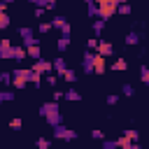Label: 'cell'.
Here are the masks:
<instances>
[{
	"label": "cell",
	"instance_id": "6da1fadb",
	"mask_svg": "<svg viewBox=\"0 0 149 149\" xmlns=\"http://www.w3.org/2000/svg\"><path fill=\"white\" fill-rule=\"evenodd\" d=\"M40 116L54 128L56 123H63V114L58 109V100H51V102H42L40 105Z\"/></svg>",
	"mask_w": 149,
	"mask_h": 149
},
{
	"label": "cell",
	"instance_id": "7a4b0ae2",
	"mask_svg": "<svg viewBox=\"0 0 149 149\" xmlns=\"http://www.w3.org/2000/svg\"><path fill=\"white\" fill-rule=\"evenodd\" d=\"M12 74H14V77H12V86H16V88H23V86L30 81L33 68H16Z\"/></svg>",
	"mask_w": 149,
	"mask_h": 149
},
{
	"label": "cell",
	"instance_id": "3957f363",
	"mask_svg": "<svg viewBox=\"0 0 149 149\" xmlns=\"http://www.w3.org/2000/svg\"><path fill=\"white\" fill-rule=\"evenodd\" d=\"M116 7H119V2H116V0H109V2H98V16L107 21L112 14H116Z\"/></svg>",
	"mask_w": 149,
	"mask_h": 149
},
{
	"label": "cell",
	"instance_id": "277c9868",
	"mask_svg": "<svg viewBox=\"0 0 149 149\" xmlns=\"http://www.w3.org/2000/svg\"><path fill=\"white\" fill-rule=\"evenodd\" d=\"M54 137L72 142V140H77V133H74V130H68V128H65L63 123H56V126H54Z\"/></svg>",
	"mask_w": 149,
	"mask_h": 149
},
{
	"label": "cell",
	"instance_id": "5b68a950",
	"mask_svg": "<svg viewBox=\"0 0 149 149\" xmlns=\"http://www.w3.org/2000/svg\"><path fill=\"white\" fill-rule=\"evenodd\" d=\"M93 58H95V51H84V56H81V70L86 72V74H93Z\"/></svg>",
	"mask_w": 149,
	"mask_h": 149
},
{
	"label": "cell",
	"instance_id": "8992f818",
	"mask_svg": "<svg viewBox=\"0 0 149 149\" xmlns=\"http://www.w3.org/2000/svg\"><path fill=\"white\" fill-rule=\"evenodd\" d=\"M51 26H54L61 35H70V23H68L63 16H54V19H51Z\"/></svg>",
	"mask_w": 149,
	"mask_h": 149
},
{
	"label": "cell",
	"instance_id": "52a82bcc",
	"mask_svg": "<svg viewBox=\"0 0 149 149\" xmlns=\"http://www.w3.org/2000/svg\"><path fill=\"white\" fill-rule=\"evenodd\" d=\"M33 70H35V72H40V74H47V72H51V70H54V63H51V61H47V58H37V61H35V65H33Z\"/></svg>",
	"mask_w": 149,
	"mask_h": 149
},
{
	"label": "cell",
	"instance_id": "ba28073f",
	"mask_svg": "<svg viewBox=\"0 0 149 149\" xmlns=\"http://www.w3.org/2000/svg\"><path fill=\"white\" fill-rule=\"evenodd\" d=\"M116 147H121V149H140V142L137 140H130L128 135H121L116 140Z\"/></svg>",
	"mask_w": 149,
	"mask_h": 149
},
{
	"label": "cell",
	"instance_id": "9c48e42d",
	"mask_svg": "<svg viewBox=\"0 0 149 149\" xmlns=\"http://www.w3.org/2000/svg\"><path fill=\"white\" fill-rule=\"evenodd\" d=\"M95 51H98L100 56H105V58H107V56H112V54H114V47H112V42H107V40H100Z\"/></svg>",
	"mask_w": 149,
	"mask_h": 149
},
{
	"label": "cell",
	"instance_id": "30bf717a",
	"mask_svg": "<svg viewBox=\"0 0 149 149\" xmlns=\"http://www.w3.org/2000/svg\"><path fill=\"white\" fill-rule=\"evenodd\" d=\"M107 70V63H105V56H100L98 51H95V58H93V72L95 74H102Z\"/></svg>",
	"mask_w": 149,
	"mask_h": 149
},
{
	"label": "cell",
	"instance_id": "8fae6325",
	"mask_svg": "<svg viewBox=\"0 0 149 149\" xmlns=\"http://www.w3.org/2000/svg\"><path fill=\"white\" fill-rule=\"evenodd\" d=\"M12 42L9 40H2L0 42V58H12Z\"/></svg>",
	"mask_w": 149,
	"mask_h": 149
},
{
	"label": "cell",
	"instance_id": "7c38bea8",
	"mask_svg": "<svg viewBox=\"0 0 149 149\" xmlns=\"http://www.w3.org/2000/svg\"><path fill=\"white\" fill-rule=\"evenodd\" d=\"M12 58H16V61L28 58V49L26 47H12Z\"/></svg>",
	"mask_w": 149,
	"mask_h": 149
},
{
	"label": "cell",
	"instance_id": "4fadbf2b",
	"mask_svg": "<svg viewBox=\"0 0 149 149\" xmlns=\"http://www.w3.org/2000/svg\"><path fill=\"white\" fill-rule=\"evenodd\" d=\"M51 63H54V72H56V74H63V72L68 70V65H65L63 56H56V61H51Z\"/></svg>",
	"mask_w": 149,
	"mask_h": 149
},
{
	"label": "cell",
	"instance_id": "5bb4252c",
	"mask_svg": "<svg viewBox=\"0 0 149 149\" xmlns=\"http://www.w3.org/2000/svg\"><path fill=\"white\" fill-rule=\"evenodd\" d=\"M102 30H105V19H95V21H93V35L100 37Z\"/></svg>",
	"mask_w": 149,
	"mask_h": 149
},
{
	"label": "cell",
	"instance_id": "9a60e30c",
	"mask_svg": "<svg viewBox=\"0 0 149 149\" xmlns=\"http://www.w3.org/2000/svg\"><path fill=\"white\" fill-rule=\"evenodd\" d=\"M68 47H70V35H61L58 42H56V49H58V51H65Z\"/></svg>",
	"mask_w": 149,
	"mask_h": 149
},
{
	"label": "cell",
	"instance_id": "2e32d148",
	"mask_svg": "<svg viewBox=\"0 0 149 149\" xmlns=\"http://www.w3.org/2000/svg\"><path fill=\"white\" fill-rule=\"evenodd\" d=\"M123 42H126L128 47H130V44H140V35H137L135 30H130V33H128V35L123 37Z\"/></svg>",
	"mask_w": 149,
	"mask_h": 149
},
{
	"label": "cell",
	"instance_id": "e0dca14e",
	"mask_svg": "<svg viewBox=\"0 0 149 149\" xmlns=\"http://www.w3.org/2000/svg\"><path fill=\"white\" fill-rule=\"evenodd\" d=\"M26 49H28V56H30V58H35V61H37V58H42L40 44H30V47H26Z\"/></svg>",
	"mask_w": 149,
	"mask_h": 149
},
{
	"label": "cell",
	"instance_id": "ac0fdd59",
	"mask_svg": "<svg viewBox=\"0 0 149 149\" xmlns=\"http://www.w3.org/2000/svg\"><path fill=\"white\" fill-rule=\"evenodd\" d=\"M86 9H88V16H91V19L98 16V2H95V0H86Z\"/></svg>",
	"mask_w": 149,
	"mask_h": 149
},
{
	"label": "cell",
	"instance_id": "d6986e66",
	"mask_svg": "<svg viewBox=\"0 0 149 149\" xmlns=\"http://www.w3.org/2000/svg\"><path fill=\"white\" fill-rule=\"evenodd\" d=\"M128 68V63H126V58H116L114 63H112V70H116V72H123Z\"/></svg>",
	"mask_w": 149,
	"mask_h": 149
},
{
	"label": "cell",
	"instance_id": "ffe728a7",
	"mask_svg": "<svg viewBox=\"0 0 149 149\" xmlns=\"http://www.w3.org/2000/svg\"><path fill=\"white\" fill-rule=\"evenodd\" d=\"M65 100H70V102H77V100H81V93H77L74 88H70V91H65Z\"/></svg>",
	"mask_w": 149,
	"mask_h": 149
},
{
	"label": "cell",
	"instance_id": "44dd1931",
	"mask_svg": "<svg viewBox=\"0 0 149 149\" xmlns=\"http://www.w3.org/2000/svg\"><path fill=\"white\" fill-rule=\"evenodd\" d=\"M61 77H63L65 81H70V84H74V81H77V74H74V70H70V68H68V70H65Z\"/></svg>",
	"mask_w": 149,
	"mask_h": 149
},
{
	"label": "cell",
	"instance_id": "7402d4cb",
	"mask_svg": "<svg viewBox=\"0 0 149 149\" xmlns=\"http://www.w3.org/2000/svg\"><path fill=\"white\" fill-rule=\"evenodd\" d=\"M140 79H142V84H147V86H149V68H147V65H142V68H140Z\"/></svg>",
	"mask_w": 149,
	"mask_h": 149
},
{
	"label": "cell",
	"instance_id": "603a6c76",
	"mask_svg": "<svg viewBox=\"0 0 149 149\" xmlns=\"http://www.w3.org/2000/svg\"><path fill=\"white\" fill-rule=\"evenodd\" d=\"M19 35L26 40V37H33L35 33H33V28H28V26H21V28H19Z\"/></svg>",
	"mask_w": 149,
	"mask_h": 149
},
{
	"label": "cell",
	"instance_id": "cb8c5ba5",
	"mask_svg": "<svg viewBox=\"0 0 149 149\" xmlns=\"http://www.w3.org/2000/svg\"><path fill=\"white\" fill-rule=\"evenodd\" d=\"M116 12H119V14H130V5H128V2H119Z\"/></svg>",
	"mask_w": 149,
	"mask_h": 149
},
{
	"label": "cell",
	"instance_id": "d4e9b609",
	"mask_svg": "<svg viewBox=\"0 0 149 149\" xmlns=\"http://www.w3.org/2000/svg\"><path fill=\"white\" fill-rule=\"evenodd\" d=\"M121 91H123V95H128V98H133V95H135V88H133L130 84H123V86H121Z\"/></svg>",
	"mask_w": 149,
	"mask_h": 149
},
{
	"label": "cell",
	"instance_id": "484cf974",
	"mask_svg": "<svg viewBox=\"0 0 149 149\" xmlns=\"http://www.w3.org/2000/svg\"><path fill=\"white\" fill-rule=\"evenodd\" d=\"M7 26H9V16H7L5 12H0V30H5Z\"/></svg>",
	"mask_w": 149,
	"mask_h": 149
},
{
	"label": "cell",
	"instance_id": "4316f807",
	"mask_svg": "<svg viewBox=\"0 0 149 149\" xmlns=\"http://www.w3.org/2000/svg\"><path fill=\"white\" fill-rule=\"evenodd\" d=\"M12 77H14L12 72H2V77H0V81H2L5 86H7V84H12Z\"/></svg>",
	"mask_w": 149,
	"mask_h": 149
},
{
	"label": "cell",
	"instance_id": "83f0119b",
	"mask_svg": "<svg viewBox=\"0 0 149 149\" xmlns=\"http://www.w3.org/2000/svg\"><path fill=\"white\" fill-rule=\"evenodd\" d=\"M0 98H2V102H7V100H14V93L12 91H0Z\"/></svg>",
	"mask_w": 149,
	"mask_h": 149
},
{
	"label": "cell",
	"instance_id": "f1b7e54d",
	"mask_svg": "<svg viewBox=\"0 0 149 149\" xmlns=\"http://www.w3.org/2000/svg\"><path fill=\"white\" fill-rule=\"evenodd\" d=\"M98 42H100V40H95V37H91V40L86 42V47H88L91 51H95V49H98Z\"/></svg>",
	"mask_w": 149,
	"mask_h": 149
},
{
	"label": "cell",
	"instance_id": "f546056e",
	"mask_svg": "<svg viewBox=\"0 0 149 149\" xmlns=\"http://www.w3.org/2000/svg\"><path fill=\"white\" fill-rule=\"evenodd\" d=\"M49 144H51V142H49L47 137H37V147H40V149H47Z\"/></svg>",
	"mask_w": 149,
	"mask_h": 149
},
{
	"label": "cell",
	"instance_id": "4dcf8cb0",
	"mask_svg": "<svg viewBox=\"0 0 149 149\" xmlns=\"http://www.w3.org/2000/svg\"><path fill=\"white\" fill-rule=\"evenodd\" d=\"M51 28H54V26H51V23H47V21H42V23H40V33H49Z\"/></svg>",
	"mask_w": 149,
	"mask_h": 149
},
{
	"label": "cell",
	"instance_id": "1f68e13d",
	"mask_svg": "<svg viewBox=\"0 0 149 149\" xmlns=\"http://www.w3.org/2000/svg\"><path fill=\"white\" fill-rule=\"evenodd\" d=\"M102 147L105 149H114L116 147V140H102Z\"/></svg>",
	"mask_w": 149,
	"mask_h": 149
},
{
	"label": "cell",
	"instance_id": "d6a6232c",
	"mask_svg": "<svg viewBox=\"0 0 149 149\" xmlns=\"http://www.w3.org/2000/svg\"><path fill=\"white\" fill-rule=\"evenodd\" d=\"M30 44H37V37L33 35V37H26L23 40V47H30Z\"/></svg>",
	"mask_w": 149,
	"mask_h": 149
},
{
	"label": "cell",
	"instance_id": "836d02e7",
	"mask_svg": "<svg viewBox=\"0 0 149 149\" xmlns=\"http://www.w3.org/2000/svg\"><path fill=\"white\" fill-rule=\"evenodd\" d=\"M56 81H58V74H49V77H47V84H49V86H56Z\"/></svg>",
	"mask_w": 149,
	"mask_h": 149
},
{
	"label": "cell",
	"instance_id": "e575fe53",
	"mask_svg": "<svg viewBox=\"0 0 149 149\" xmlns=\"http://www.w3.org/2000/svg\"><path fill=\"white\" fill-rule=\"evenodd\" d=\"M116 102H119V95L109 93V95H107V105H116Z\"/></svg>",
	"mask_w": 149,
	"mask_h": 149
},
{
	"label": "cell",
	"instance_id": "d590c367",
	"mask_svg": "<svg viewBox=\"0 0 149 149\" xmlns=\"http://www.w3.org/2000/svg\"><path fill=\"white\" fill-rule=\"evenodd\" d=\"M91 137H95V140H105V133H102V130H91Z\"/></svg>",
	"mask_w": 149,
	"mask_h": 149
},
{
	"label": "cell",
	"instance_id": "8d00e7d4",
	"mask_svg": "<svg viewBox=\"0 0 149 149\" xmlns=\"http://www.w3.org/2000/svg\"><path fill=\"white\" fill-rule=\"evenodd\" d=\"M123 135H128L130 140H137V130H123Z\"/></svg>",
	"mask_w": 149,
	"mask_h": 149
},
{
	"label": "cell",
	"instance_id": "74e56055",
	"mask_svg": "<svg viewBox=\"0 0 149 149\" xmlns=\"http://www.w3.org/2000/svg\"><path fill=\"white\" fill-rule=\"evenodd\" d=\"M44 9H47V7H35V19H40V16L44 14Z\"/></svg>",
	"mask_w": 149,
	"mask_h": 149
},
{
	"label": "cell",
	"instance_id": "f35d334b",
	"mask_svg": "<svg viewBox=\"0 0 149 149\" xmlns=\"http://www.w3.org/2000/svg\"><path fill=\"white\" fill-rule=\"evenodd\" d=\"M9 126H12V128H21V119H12Z\"/></svg>",
	"mask_w": 149,
	"mask_h": 149
},
{
	"label": "cell",
	"instance_id": "ab89813d",
	"mask_svg": "<svg viewBox=\"0 0 149 149\" xmlns=\"http://www.w3.org/2000/svg\"><path fill=\"white\" fill-rule=\"evenodd\" d=\"M35 7H47V0H30Z\"/></svg>",
	"mask_w": 149,
	"mask_h": 149
},
{
	"label": "cell",
	"instance_id": "60d3db41",
	"mask_svg": "<svg viewBox=\"0 0 149 149\" xmlns=\"http://www.w3.org/2000/svg\"><path fill=\"white\" fill-rule=\"evenodd\" d=\"M61 98H65V93H61V91H54V100H61Z\"/></svg>",
	"mask_w": 149,
	"mask_h": 149
},
{
	"label": "cell",
	"instance_id": "b9f144b4",
	"mask_svg": "<svg viewBox=\"0 0 149 149\" xmlns=\"http://www.w3.org/2000/svg\"><path fill=\"white\" fill-rule=\"evenodd\" d=\"M56 7V0H47V9H54Z\"/></svg>",
	"mask_w": 149,
	"mask_h": 149
},
{
	"label": "cell",
	"instance_id": "7bdbcfd3",
	"mask_svg": "<svg viewBox=\"0 0 149 149\" xmlns=\"http://www.w3.org/2000/svg\"><path fill=\"white\" fill-rule=\"evenodd\" d=\"M5 9H7V2H5V0H0V12H5Z\"/></svg>",
	"mask_w": 149,
	"mask_h": 149
},
{
	"label": "cell",
	"instance_id": "ee69618b",
	"mask_svg": "<svg viewBox=\"0 0 149 149\" xmlns=\"http://www.w3.org/2000/svg\"><path fill=\"white\" fill-rule=\"evenodd\" d=\"M98 2H109V0H98ZM116 2H119V0H116Z\"/></svg>",
	"mask_w": 149,
	"mask_h": 149
},
{
	"label": "cell",
	"instance_id": "f6af8a7d",
	"mask_svg": "<svg viewBox=\"0 0 149 149\" xmlns=\"http://www.w3.org/2000/svg\"><path fill=\"white\" fill-rule=\"evenodd\" d=\"M119 2H128V0H119Z\"/></svg>",
	"mask_w": 149,
	"mask_h": 149
},
{
	"label": "cell",
	"instance_id": "bcb514c9",
	"mask_svg": "<svg viewBox=\"0 0 149 149\" xmlns=\"http://www.w3.org/2000/svg\"><path fill=\"white\" fill-rule=\"evenodd\" d=\"M5 2H12V0H5Z\"/></svg>",
	"mask_w": 149,
	"mask_h": 149
},
{
	"label": "cell",
	"instance_id": "7dc6e473",
	"mask_svg": "<svg viewBox=\"0 0 149 149\" xmlns=\"http://www.w3.org/2000/svg\"><path fill=\"white\" fill-rule=\"evenodd\" d=\"M0 77H2V70H0Z\"/></svg>",
	"mask_w": 149,
	"mask_h": 149
},
{
	"label": "cell",
	"instance_id": "c3c4849f",
	"mask_svg": "<svg viewBox=\"0 0 149 149\" xmlns=\"http://www.w3.org/2000/svg\"><path fill=\"white\" fill-rule=\"evenodd\" d=\"M0 102H2V98H0Z\"/></svg>",
	"mask_w": 149,
	"mask_h": 149
},
{
	"label": "cell",
	"instance_id": "681fc988",
	"mask_svg": "<svg viewBox=\"0 0 149 149\" xmlns=\"http://www.w3.org/2000/svg\"><path fill=\"white\" fill-rule=\"evenodd\" d=\"M0 42H2V40H0Z\"/></svg>",
	"mask_w": 149,
	"mask_h": 149
},
{
	"label": "cell",
	"instance_id": "f907efd6",
	"mask_svg": "<svg viewBox=\"0 0 149 149\" xmlns=\"http://www.w3.org/2000/svg\"><path fill=\"white\" fill-rule=\"evenodd\" d=\"M95 2H98V0H95Z\"/></svg>",
	"mask_w": 149,
	"mask_h": 149
}]
</instances>
